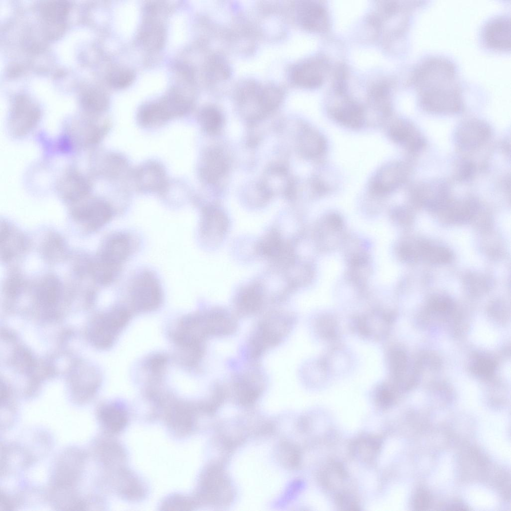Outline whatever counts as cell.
<instances>
[{"mask_svg":"<svg viewBox=\"0 0 511 511\" xmlns=\"http://www.w3.org/2000/svg\"><path fill=\"white\" fill-rule=\"evenodd\" d=\"M226 169V159L221 151L213 149L206 153L201 171L202 177L207 182H216L224 175Z\"/></svg>","mask_w":511,"mask_h":511,"instance_id":"ac0fdd59","label":"cell"},{"mask_svg":"<svg viewBox=\"0 0 511 511\" xmlns=\"http://www.w3.org/2000/svg\"><path fill=\"white\" fill-rule=\"evenodd\" d=\"M1 258L7 261L13 257L24 246V239L15 233L11 226L4 223L0 228Z\"/></svg>","mask_w":511,"mask_h":511,"instance_id":"44dd1931","label":"cell"},{"mask_svg":"<svg viewBox=\"0 0 511 511\" xmlns=\"http://www.w3.org/2000/svg\"><path fill=\"white\" fill-rule=\"evenodd\" d=\"M421 103L434 112H451L461 106V96L454 65L446 59L429 58L418 66L415 74Z\"/></svg>","mask_w":511,"mask_h":511,"instance_id":"6da1fadb","label":"cell"},{"mask_svg":"<svg viewBox=\"0 0 511 511\" xmlns=\"http://www.w3.org/2000/svg\"><path fill=\"white\" fill-rule=\"evenodd\" d=\"M460 168V176L466 179L470 177L474 172V167L470 162H465Z\"/></svg>","mask_w":511,"mask_h":511,"instance_id":"8d00e7d4","label":"cell"},{"mask_svg":"<svg viewBox=\"0 0 511 511\" xmlns=\"http://www.w3.org/2000/svg\"><path fill=\"white\" fill-rule=\"evenodd\" d=\"M483 39L490 48L502 50L510 49L509 17L499 16L490 20L483 30Z\"/></svg>","mask_w":511,"mask_h":511,"instance_id":"9c48e42d","label":"cell"},{"mask_svg":"<svg viewBox=\"0 0 511 511\" xmlns=\"http://www.w3.org/2000/svg\"><path fill=\"white\" fill-rule=\"evenodd\" d=\"M390 135L393 140L401 144L410 146L413 150H419L423 145V140L415 136L414 130L408 123L400 122L390 128Z\"/></svg>","mask_w":511,"mask_h":511,"instance_id":"cb8c5ba5","label":"cell"},{"mask_svg":"<svg viewBox=\"0 0 511 511\" xmlns=\"http://www.w3.org/2000/svg\"><path fill=\"white\" fill-rule=\"evenodd\" d=\"M73 218L90 231L97 230L106 224L113 216V210L106 201L89 196L72 204Z\"/></svg>","mask_w":511,"mask_h":511,"instance_id":"5b68a950","label":"cell"},{"mask_svg":"<svg viewBox=\"0 0 511 511\" xmlns=\"http://www.w3.org/2000/svg\"><path fill=\"white\" fill-rule=\"evenodd\" d=\"M377 400L382 407H386L390 405L393 400L391 393L386 388H381L378 393Z\"/></svg>","mask_w":511,"mask_h":511,"instance_id":"d590c367","label":"cell"},{"mask_svg":"<svg viewBox=\"0 0 511 511\" xmlns=\"http://www.w3.org/2000/svg\"><path fill=\"white\" fill-rule=\"evenodd\" d=\"M62 292V284L59 279L54 275H48L37 285L36 298L40 305L49 307L58 302Z\"/></svg>","mask_w":511,"mask_h":511,"instance_id":"e0dca14e","label":"cell"},{"mask_svg":"<svg viewBox=\"0 0 511 511\" xmlns=\"http://www.w3.org/2000/svg\"><path fill=\"white\" fill-rule=\"evenodd\" d=\"M138 187L147 191H159L165 186L166 175L163 168L156 162L142 165L136 173Z\"/></svg>","mask_w":511,"mask_h":511,"instance_id":"4fadbf2b","label":"cell"},{"mask_svg":"<svg viewBox=\"0 0 511 511\" xmlns=\"http://www.w3.org/2000/svg\"><path fill=\"white\" fill-rule=\"evenodd\" d=\"M119 266L110 263L98 257L91 267V273L96 281L102 285L111 283L116 278Z\"/></svg>","mask_w":511,"mask_h":511,"instance_id":"4316f807","label":"cell"},{"mask_svg":"<svg viewBox=\"0 0 511 511\" xmlns=\"http://www.w3.org/2000/svg\"><path fill=\"white\" fill-rule=\"evenodd\" d=\"M134 74L129 69L120 68L112 71L108 76L110 84L117 88H125L133 81Z\"/></svg>","mask_w":511,"mask_h":511,"instance_id":"1f68e13d","label":"cell"},{"mask_svg":"<svg viewBox=\"0 0 511 511\" xmlns=\"http://www.w3.org/2000/svg\"><path fill=\"white\" fill-rule=\"evenodd\" d=\"M297 18L305 28L314 31H322L328 26V16L324 7L312 0L302 1L298 4Z\"/></svg>","mask_w":511,"mask_h":511,"instance_id":"30bf717a","label":"cell"},{"mask_svg":"<svg viewBox=\"0 0 511 511\" xmlns=\"http://www.w3.org/2000/svg\"><path fill=\"white\" fill-rule=\"evenodd\" d=\"M56 189L61 198L72 205L89 196L92 184L78 169L72 167L62 175L57 182Z\"/></svg>","mask_w":511,"mask_h":511,"instance_id":"ba28073f","label":"cell"},{"mask_svg":"<svg viewBox=\"0 0 511 511\" xmlns=\"http://www.w3.org/2000/svg\"><path fill=\"white\" fill-rule=\"evenodd\" d=\"M282 96L278 87L272 85L261 86L254 83L244 84L238 92L242 106L250 111L252 118L262 116L276 107Z\"/></svg>","mask_w":511,"mask_h":511,"instance_id":"3957f363","label":"cell"},{"mask_svg":"<svg viewBox=\"0 0 511 511\" xmlns=\"http://www.w3.org/2000/svg\"><path fill=\"white\" fill-rule=\"evenodd\" d=\"M107 124H99L93 120L86 119L68 124L62 142L65 149L72 147L86 148L99 143L108 130Z\"/></svg>","mask_w":511,"mask_h":511,"instance_id":"8992f818","label":"cell"},{"mask_svg":"<svg viewBox=\"0 0 511 511\" xmlns=\"http://www.w3.org/2000/svg\"><path fill=\"white\" fill-rule=\"evenodd\" d=\"M139 39L143 46L149 50H157L161 48L165 39V31L159 22L148 20L142 25Z\"/></svg>","mask_w":511,"mask_h":511,"instance_id":"603a6c76","label":"cell"},{"mask_svg":"<svg viewBox=\"0 0 511 511\" xmlns=\"http://www.w3.org/2000/svg\"><path fill=\"white\" fill-rule=\"evenodd\" d=\"M299 146L301 152L308 157H315L325 149V141L321 135L312 129H306L300 135Z\"/></svg>","mask_w":511,"mask_h":511,"instance_id":"484cf974","label":"cell"},{"mask_svg":"<svg viewBox=\"0 0 511 511\" xmlns=\"http://www.w3.org/2000/svg\"><path fill=\"white\" fill-rule=\"evenodd\" d=\"M199 120L203 129L208 133H215L221 128L223 116L219 109L212 106L204 107L200 111Z\"/></svg>","mask_w":511,"mask_h":511,"instance_id":"f546056e","label":"cell"},{"mask_svg":"<svg viewBox=\"0 0 511 511\" xmlns=\"http://www.w3.org/2000/svg\"><path fill=\"white\" fill-rule=\"evenodd\" d=\"M69 7L67 1H47L42 5L40 12L44 19L51 22H58L65 18Z\"/></svg>","mask_w":511,"mask_h":511,"instance_id":"f1b7e54d","label":"cell"},{"mask_svg":"<svg viewBox=\"0 0 511 511\" xmlns=\"http://www.w3.org/2000/svg\"><path fill=\"white\" fill-rule=\"evenodd\" d=\"M130 251L129 237L124 233H117L110 236L104 241L98 257L120 267L129 256Z\"/></svg>","mask_w":511,"mask_h":511,"instance_id":"8fae6325","label":"cell"},{"mask_svg":"<svg viewBox=\"0 0 511 511\" xmlns=\"http://www.w3.org/2000/svg\"><path fill=\"white\" fill-rule=\"evenodd\" d=\"M80 102L82 108L91 114L103 112L108 105V98L105 94L95 88L88 89L83 92L81 95Z\"/></svg>","mask_w":511,"mask_h":511,"instance_id":"d4e9b609","label":"cell"},{"mask_svg":"<svg viewBox=\"0 0 511 511\" xmlns=\"http://www.w3.org/2000/svg\"><path fill=\"white\" fill-rule=\"evenodd\" d=\"M457 141L464 148L478 146L490 135V130L487 124L474 122L463 125L459 130Z\"/></svg>","mask_w":511,"mask_h":511,"instance_id":"2e32d148","label":"cell"},{"mask_svg":"<svg viewBox=\"0 0 511 511\" xmlns=\"http://www.w3.org/2000/svg\"><path fill=\"white\" fill-rule=\"evenodd\" d=\"M473 368L477 374L486 376L493 372L495 369V364L490 359L482 358L478 359L475 361Z\"/></svg>","mask_w":511,"mask_h":511,"instance_id":"d6a6232c","label":"cell"},{"mask_svg":"<svg viewBox=\"0 0 511 511\" xmlns=\"http://www.w3.org/2000/svg\"><path fill=\"white\" fill-rule=\"evenodd\" d=\"M131 302L138 312H149L157 309L162 302V293L160 284L151 272L145 271L134 280L130 287Z\"/></svg>","mask_w":511,"mask_h":511,"instance_id":"277c9868","label":"cell"},{"mask_svg":"<svg viewBox=\"0 0 511 511\" xmlns=\"http://www.w3.org/2000/svg\"><path fill=\"white\" fill-rule=\"evenodd\" d=\"M445 508L446 510L466 511L468 510V507L465 505L456 502L449 504Z\"/></svg>","mask_w":511,"mask_h":511,"instance_id":"74e56055","label":"cell"},{"mask_svg":"<svg viewBox=\"0 0 511 511\" xmlns=\"http://www.w3.org/2000/svg\"><path fill=\"white\" fill-rule=\"evenodd\" d=\"M22 288V282L20 278L13 275L9 277L5 284V291L8 296L14 297L18 295Z\"/></svg>","mask_w":511,"mask_h":511,"instance_id":"836d02e7","label":"cell"},{"mask_svg":"<svg viewBox=\"0 0 511 511\" xmlns=\"http://www.w3.org/2000/svg\"><path fill=\"white\" fill-rule=\"evenodd\" d=\"M226 217L218 209L208 208L205 210L201 222V232L208 238L221 236L227 227Z\"/></svg>","mask_w":511,"mask_h":511,"instance_id":"7402d4cb","label":"cell"},{"mask_svg":"<svg viewBox=\"0 0 511 511\" xmlns=\"http://www.w3.org/2000/svg\"><path fill=\"white\" fill-rule=\"evenodd\" d=\"M42 252L44 256L49 260L55 261L61 259L66 255V245L59 235L52 234L44 241Z\"/></svg>","mask_w":511,"mask_h":511,"instance_id":"4dcf8cb0","label":"cell"},{"mask_svg":"<svg viewBox=\"0 0 511 511\" xmlns=\"http://www.w3.org/2000/svg\"><path fill=\"white\" fill-rule=\"evenodd\" d=\"M434 307L437 310L446 311L450 308V303L447 300L441 299L436 301L434 303Z\"/></svg>","mask_w":511,"mask_h":511,"instance_id":"f35d334b","label":"cell"},{"mask_svg":"<svg viewBox=\"0 0 511 511\" xmlns=\"http://www.w3.org/2000/svg\"><path fill=\"white\" fill-rule=\"evenodd\" d=\"M164 121L185 114L190 104L185 97L177 93H171L156 102Z\"/></svg>","mask_w":511,"mask_h":511,"instance_id":"ffe728a7","label":"cell"},{"mask_svg":"<svg viewBox=\"0 0 511 511\" xmlns=\"http://www.w3.org/2000/svg\"><path fill=\"white\" fill-rule=\"evenodd\" d=\"M403 171L400 165L390 164L382 168L374 177L372 187L374 192L385 193L392 191L401 182Z\"/></svg>","mask_w":511,"mask_h":511,"instance_id":"9a60e30c","label":"cell"},{"mask_svg":"<svg viewBox=\"0 0 511 511\" xmlns=\"http://www.w3.org/2000/svg\"><path fill=\"white\" fill-rule=\"evenodd\" d=\"M290 77L296 84L306 88L319 86L323 80V72L319 65L311 60H306L295 65Z\"/></svg>","mask_w":511,"mask_h":511,"instance_id":"7c38bea8","label":"cell"},{"mask_svg":"<svg viewBox=\"0 0 511 511\" xmlns=\"http://www.w3.org/2000/svg\"><path fill=\"white\" fill-rule=\"evenodd\" d=\"M430 504V497L427 492L422 490L417 493L413 501L414 508L416 510H425L429 507Z\"/></svg>","mask_w":511,"mask_h":511,"instance_id":"e575fe53","label":"cell"},{"mask_svg":"<svg viewBox=\"0 0 511 511\" xmlns=\"http://www.w3.org/2000/svg\"><path fill=\"white\" fill-rule=\"evenodd\" d=\"M380 447V441L374 437H363L356 440L352 445V452L360 459L369 461L374 459Z\"/></svg>","mask_w":511,"mask_h":511,"instance_id":"83f0119b","label":"cell"},{"mask_svg":"<svg viewBox=\"0 0 511 511\" xmlns=\"http://www.w3.org/2000/svg\"><path fill=\"white\" fill-rule=\"evenodd\" d=\"M331 114L338 122L350 128H358L364 122L362 109L352 101H346L334 106L331 109Z\"/></svg>","mask_w":511,"mask_h":511,"instance_id":"d6986e66","label":"cell"},{"mask_svg":"<svg viewBox=\"0 0 511 511\" xmlns=\"http://www.w3.org/2000/svg\"><path fill=\"white\" fill-rule=\"evenodd\" d=\"M87 454L78 447H68L57 456L53 466L50 488L75 489L82 476Z\"/></svg>","mask_w":511,"mask_h":511,"instance_id":"7a4b0ae2","label":"cell"},{"mask_svg":"<svg viewBox=\"0 0 511 511\" xmlns=\"http://www.w3.org/2000/svg\"><path fill=\"white\" fill-rule=\"evenodd\" d=\"M40 118L41 112L36 105L25 99H18L10 110L8 129L15 138L24 137L36 127Z\"/></svg>","mask_w":511,"mask_h":511,"instance_id":"52a82bcc","label":"cell"},{"mask_svg":"<svg viewBox=\"0 0 511 511\" xmlns=\"http://www.w3.org/2000/svg\"><path fill=\"white\" fill-rule=\"evenodd\" d=\"M97 418L104 429L110 433L121 431L127 422L124 408L117 403L102 406L97 412Z\"/></svg>","mask_w":511,"mask_h":511,"instance_id":"5bb4252c","label":"cell"}]
</instances>
